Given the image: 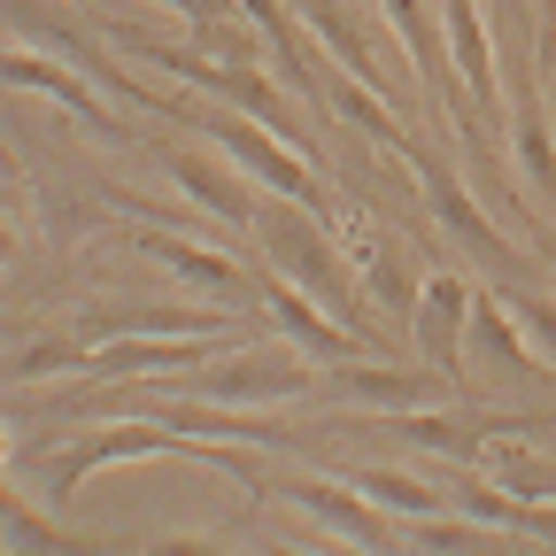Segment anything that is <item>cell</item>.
Masks as SVG:
<instances>
[{
  "mask_svg": "<svg viewBox=\"0 0 556 556\" xmlns=\"http://www.w3.org/2000/svg\"><path fill=\"white\" fill-rule=\"evenodd\" d=\"M255 240H263V263H270V270H287L294 287H309L340 325L371 332V317H364V287H356V255H348V240H332V217H317L309 201L270 193V201H263V217H255ZM371 340H379V332H371Z\"/></svg>",
  "mask_w": 556,
  "mask_h": 556,
  "instance_id": "1",
  "label": "cell"
},
{
  "mask_svg": "<svg viewBox=\"0 0 556 556\" xmlns=\"http://www.w3.org/2000/svg\"><path fill=\"white\" fill-rule=\"evenodd\" d=\"M124 54H139V62H155V70H170V78H186V86H201L208 101H232V109H248V116H263L278 139H294V148L325 170V148H317V131L294 116V101L278 93L255 62H232V54H208V47H170V39H148V31H109Z\"/></svg>",
  "mask_w": 556,
  "mask_h": 556,
  "instance_id": "2",
  "label": "cell"
},
{
  "mask_svg": "<svg viewBox=\"0 0 556 556\" xmlns=\"http://www.w3.org/2000/svg\"><path fill=\"white\" fill-rule=\"evenodd\" d=\"M186 124H201V131L217 139V148H225V155L263 186V193H287V201H309L317 217H340V193L317 178V163L294 148V139H278L263 116L248 124V109H232V101H217V109H201V101H193V116H186Z\"/></svg>",
  "mask_w": 556,
  "mask_h": 556,
  "instance_id": "3",
  "label": "cell"
},
{
  "mask_svg": "<svg viewBox=\"0 0 556 556\" xmlns=\"http://www.w3.org/2000/svg\"><path fill=\"white\" fill-rule=\"evenodd\" d=\"M394 163L417 178V193H426V208H433V232H448L464 255H479L486 270H503V278H526V248H510V232L495 225V217H486V208L471 201V186L448 170V155L441 148H426V139H402V148H394Z\"/></svg>",
  "mask_w": 556,
  "mask_h": 556,
  "instance_id": "4",
  "label": "cell"
},
{
  "mask_svg": "<svg viewBox=\"0 0 556 556\" xmlns=\"http://www.w3.org/2000/svg\"><path fill=\"white\" fill-rule=\"evenodd\" d=\"M317 379H325V364L309 356V348H255V340H240L232 356L186 371L170 394H201V402H240V409H255V402L317 394Z\"/></svg>",
  "mask_w": 556,
  "mask_h": 556,
  "instance_id": "5",
  "label": "cell"
},
{
  "mask_svg": "<svg viewBox=\"0 0 556 556\" xmlns=\"http://www.w3.org/2000/svg\"><path fill=\"white\" fill-rule=\"evenodd\" d=\"M270 495H287L302 518H317L332 541H356V548H394L402 541V526H394V510H379L356 479H332V471H270Z\"/></svg>",
  "mask_w": 556,
  "mask_h": 556,
  "instance_id": "6",
  "label": "cell"
},
{
  "mask_svg": "<svg viewBox=\"0 0 556 556\" xmlns=\"http://www.w3.org/2000/svg\"><path fill=\"white\" fill-rule=\"evenodd\" d=\"M255 302L270 309V325L287 332L294 348H309L317 364H356V356H371V332H356V325H340V317H325V302L309 294V287H294L287 270H270V263H255Z\"/></svg>",
  "mask_w": 556,
  "mask_h": 556,
  "instance_id": "7",
  "label": "cell"
},
{
  "mask_svg": "<svg viewBox=\"0 0 556 556\" xmlns=\"http://www.w3.org/2000/svg\"><path fill=\"white\" fill-rule=\"evenodd\" d=\"M124 248L155 255L163 270H178L186 287H201L208 302H255V263H232V255H217L208 240L178 232V225H124Z\"/></svg>",
  "mask_w": 556,
  "mask_h": 556,
  "instance_id": "8",
  "label": "cell"
},
{
  "mask_svg": "<svg viewBox=\"0 0 556 556\" xmlns=\"http://www.w3.org/2000/svg\"><path fill=\"white\" fill-rule=\"evenodd\" d=\"M325 379H332V394L348 402V409H417V402H471L464 394V379H448V371H409V364H325Z\"/></svg>",
  "mask_w": 556,
  "mask_h": 556,
  "instance_id": "9",
  "label": "cell"
},
{
  "mask_svg": "<svg viewBox=\"0 0 556 556\" xmlns=\"http://www.w3.org/2000/svg\"><path fill=\"white\" fill-rule=\"evenodd\" d=\"M471 302H479V287H471L464 270H448V263H433V270H426V294H417L409 332H417V356H426L433 371H448V379H464V332H471Z\"/></svg>",
  "mask_w": 556,
  "mask_h": 556,
  "instance_id": "10",
  "label": "cell"
},
{
  "mask_svg": "<svg viewBox=\"0 0 556 556\" xmlns=\"http://www.w3.org/2000/svg\"><path fill=\"white\" fill-rule=\"evenodd\" d=\"M387 16H394L402 47L417 54V78H426V93H433V101L448 109L456 139H464V131H479L486 116L471 109V93H464V70H456V54H448V31H433V16H426V0H387Z\"/></svg>",
  "mask_w": 556,
  "mask_h": 556,
  "instance_id": "11",
  "label": "cell"
},
{
  "mask_svg": "<svg viewBox=\"0 0 556 556\" xmlns=\"http://www.w3.org/2000/svg\"><path fill=\"white\" fill-rule=\"evenodd\" d=\"M225 332H116L93 348V379H155V371H201L217 364Z\"/></svg>",
  "mask_w": 556,
  "mask_h": 556,
  "instance_id": "12",
  "label": "cell"
},
{
  "mask_svg": "<svg viewBox=\"0 0 556 556\" xmlns=\"http://www.w3.org/2000/svg\"><path fill=\"white\" fill-rule=\"evenodd\" d=\"M348 255H356L371 302H379L394 325H409V317H417V294H426V263H417V248H409L402 232H379V225L364 217L356 240H348Z\"/></svg>",
  "mask_w": 556,
  "mask_h": 556,
  "instance_id": "13",
  "label": "cell"
},
{
  "mask_svg": "<svg viewBox=\"0 0 556 556\" xmlns=\"http://www.w3.org/2000/svg\"><path fill=\"white\" fill-rule=\"evenodd\" d=\"M163 170H170V178H178V193H186V201H201L225 232H255L263 201L248 193V170H240V163H217V155H201V148H163Z\"/></svg>",
  "mask_w": 556,
  "mask_h": 556,
  "instance_id": "14",
  "label": "cell"
},
{
  "mask_svg": "<svg viewBox=\"0 0 556 556\" xmlns=\"http://www.w3.org/2000/svg\"><path fill=\"white\" fill-rule=\"evenodd\" d=\"M541 93H548L541 62H518V70H510V148H518L526 186H533V193L556 208V124H548Z\"/></svg>",
  "mask_w": 556,
  "mask_h": 556,
  "instance_id": "15",
  "label": "cell"
},
{
  "mask_svg": "<svg viewBox=\"0 0 556 556\" xmlns=\"http://www.w3.org/2000/svg\"><path fill=\"white\" fill-rule=\"evenodd\" d=\"M155 417H170L178 433H201V441H248V448H294L302 433L278 426L263 409H240V402H201V394H155Z\"/></svg>",
  "mask_w": 556,
  "mask_h": 556,
  "instance_id": "16",
  "label": "cell"
},
{
  "mask_svg": "<svg viewBox=\"0 0 556 556\" xmlns=\"http://www.w3.org/2000/svg\"><path fill=\"white\" fill-rule=\"evenodd\" d=\"M294 9L309 16V31L332 47V62H348V70H356V78L364 86H379L387 101H402V78H394V70H387V54H379V39L364 31V16L356 9H348V0H294Z\"/></svg>",
  "mask_w": 556,
  "mask_h": 556,
  "instance_id": "17",
  "label": "cell"
},
{
  "mask_svg": "<svg viewBox=\"0 0 556 556\" xmlns=\"http://www.w3.org/2000/svg\"><path fill=\"white\" fill-rule=\"evenodd\" d=\"M471 340L486 348V364H503V379H510V387L548 379V356L526 340V325L510 317V302H503V294H486V287H479V302H471Z\"/></svg>",
  "mask_w": 556,
  "mask_h": 556,
  "instance_id": "18",
  "label": "cell"
},
{
  "mask_svg": "<svg viewBox=\"0 0 556 556\" xmlns=\"http://www.w3.org/2000/svg\"><path fill=\"white\" fill-rule=\"evenodd\" d=\"M9 86H24V93H54V101H70V109H78L101 139H124V148H131V124H116V109L86 86V78H70V70H54V62H39L31 47H9Z\"/></svg>",
  "mask_w": 556,
  "mask_h": 556,
  "instance_id": "19",
  "label": "cell"
},
{
  "mask_svg": "<svg viewBox=\"0 0 556 556\" xmlns=\"http://www.w3.org/2000/svg\"><path fill=\"white\" fill-rule=\"evenodd\" d=\"M448 54L464 70L471 109L495 124L503 116V86H495V39H486V24H479V0H448Z\"/></svg>",
  "mask_w": 556,
  "mask_h": 556,
  "instance_id": "20",
  "label": "cell"
},
{
  "mask_svg": "<svg viewBox=\"0 0 556 556\" xmlns=\"http://www.w3.org/2000/svg\"><path fill=\"white\" fill-rule=\"evenodd\" d=\"M240 9L263 24L270 62L287 70V86H294V93H309V101H325V86H317V62H325V54H317V39H302V24H294L302 9H294V0H240Z\"/></svg>",
  "mask_w": 556,
  "mask_h": 556,
  "instance_id": "21",
  "label": "cell"
},
{
  "mask_svg": "<svg viewBox=\"0 0 556 556\" xmlns=\"http://www.w3.org/2000/svg\"><path fill=\"white\" fill-rule=\"evenodd\" d=\"M348 479H356L379 510H394V518H441V510H456L448 486L417 479V471H394V464H348Z\"/></svg>",
  "mask_w": 556,
  "mask_h": 556,
  "instance_id": "22",
  "label": "cell"
},
{
  "mask_svg": "<svg viewBox=\"0 0 556 556\" xmlns=\"http://www.w3.org/2000/svg\"><path fill=\"white\" fill-rule=\"evenodd\" d=\"M93 364V340L70 325V332H47V340H31V348H16L9 356V387H31V379H47V371H86Z\"/></svg>",
  "mask_w": 556,
  "mask_h": 556,
  "instance_id": "23",
  "label": "cell"
},
{
  "mask_svg": "<svg viewBox=\"0 0 556 556\" xmlns=\"http://www.w3.org/2000/svg\"><path fill=\"white\" fill-rule=\"evenodd\" d=\"M503 302H510V317L526 325V340H533L541 356L556 364V294H541V287H518V278H503Z\"/></svg>",
  "mask_w": 556,
  "mask_h": 556,
  "instance_id": "24",
  "label": "cell"
},
{
  "mask_svg": "<svg viewBox=\"0 0 556 556\" xmlns=\"http://www.w3.org/2000/svg\"><path fill=\"white\" fill-rule=\"evenodd\" d=\"M170 9H186L193 24H217V16H225V0H170Z\"/></svg>",
  "mask_w": 556,
  "mask_h": 556,
  "instance_id": "25",
  "label": "cell"
},
{
  "mask_svg": "<svg viewBox=\"0 0 556 556\" xmlns=\"http://www.w3.org/2000/svg\"><path fill=\"white\" fill-rule=\"evenodd\" d=\"M495 9H503V16H510L518 31H526V24H541V16H533V0H495Z\"/></svg>",
  "mask_w": 556,
  "mask_h": 556,
  "instance_id": "26",
  "label": "cell"
},
{
  "mask_svg": "<svg viewBox=\"0 0 556 556\" xmlns=\"http://www.w3.org/2000/svg\"><path fill=\"white\" fill-rule=\"evenodd\" d=\"M533 255H541V263L556 270V232H541V240H533Z\"/></svg>",
  "mask_w": 556,
  "mask_h": 556,
  "instance_id": "27",
  "label": "cell"
}]
</instances>
